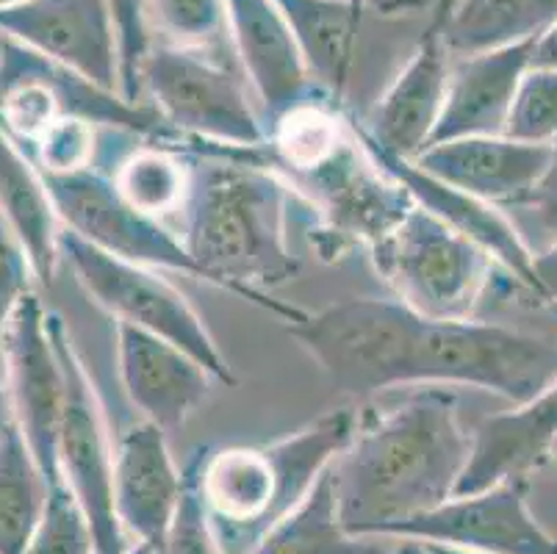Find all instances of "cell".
I'll list each match as a JSON object with an SVG mask.
<instances>
[{
	"label": "cell",
	"mask_w": 557,
	"mask_h": 554,
	"mask_svg": "<svg viewBox=\"0 0 557 554\" xmlns=\"http://www.w3.org/2000/svg\"><path fill=\"white\" fill-rule=\"evenodd\" d=\"M336 394L372 399L417 385H469L513 408L557 383V335L430 319L397 297H349L288 324Z\"/></svg>",
	"instance_id": "6da1fadb"
},
{
	"label": "cell",
	"mask_w": 557,
	"mask_h": 554,
	"mask_svg": "<svg viewBox=\"0 0 557 554\" xmlns=\"http://www.w3.org/2000/svg\"><path fill=\"white\" fill-rule=\"evenodd\" d=\"M295 202V186L270 164L267 150L195 152L191 192L175 233L202 283L295 324L306 308L270 297L300 272L288 233Z\"/></svg>",
	"instance_id": "7a4b0ae2"
},
{
	"label": "cell",
	"mask_w": 557,
	"mask_h": 554,
	"mask_svg": "<svg viewBox=\"0 0 557 554\" xmlns=\"http://www.w3.org/2000/svg\"><path fill=\"white\" fill-rule=\"evenodd\" d=\"M472 457V433L447 385H417L388 408L358 414L356 435L333 464L338 516L352 535L392 527L453 500Z\"/></svg>",
	"instance_id": "3957f363"
},
{
	"label": "cell",
	"mask_w": 557,
	"mask_h": 554,
	"mask_svg": "<svg viewBox=\"0 0 557 554\" xmlns=\"http://www.w3.org/2000/svg\"><path fill=\"white\" fill-rule=\"evenodd\" d=\"M358 414L331 410L267 444L200 446L189 455L220 554H252L356 435Z\"/></svg>",
	"instance_id": "277c9868"
},
{
	"label": "cell",
	"mask_w": 557,
	"mask_h": 554,
	"mask_svg": "<svg viewBox=\"0 0 557 554\" xmlns=\"http://www.w3.org/2000/svg\"><path fill=\"white\" fill-rule=\"evenodd\" d=\"M369 258L399 303L444 322L478 319L499 267L478 242L419 206L369 250Z\"/></svg>",
	"instance_id": "5b68a950"
},
{
	"label": "cell",
	"mask_w": 557,
	"mask_h": 554,
	"mask_svg": "<svg viewBox=\"0 0 557 554\" xmlns=\"http://www.w3.org/2000/svg\"><path fill=\"white\" fill-rule=\"evenodd\" d=\"M141 91L191 150H267V125L216 50L153 42L141 61Z\"/></svg>",
	"instance_id": "8992f818"
},
{
	"label": "cell",
	"mask_w": 557,
	"mask_h": 554,
	"mask_svg": "<svg viewBox=\"0 0 557 554\" xmlns=\"http://www.w3.org/2000/svg\"><path fill=\"white\" fill-rule=\"evenodd\" d=\"M62 116H84L98 128L184 145L150 103H128L73 70L0 34V125L28 150Z\"/></svg>",
	"instance_id": "52a82bcc"
},
{
	"label": "cell",
	"mask_w": 557,
	"mask_h": 554,
	"mask_svg": "<svg viewBox=\"0 0 557 554\" xmlns=\"http://www.w3.org/2000/svg\"><path fill=\"white\" fill-rule=\"evenodd\" d=\"M59 256L73 269L86 297L100 305L114 322L159 335L200 360L216 383L236 385V374L216 347L206 319L178 288L161 278L159 269L109 256L64 227L59 233Z\"/></svg>",
	"instance_id": "ba28073f"
},
{
	"label": "cell",
	"mask_w": 557,
	"mask_h": 554,
	"mask_svg": "<svg viewBox=\"0 0 557 554\" xmlns=\"http://www.w3.org/2000/svg\"><path fill=\"white\" fill-rule=\"evenodd\" d=\"M50 335L64 372V408L59 424V475L86 527L95 554H128L136 543L120 527L114 507V433H109L103 405L75 349L62 313H48Z\"/></svg>",
	"instance_id": "9c48e42d"
},
{
	"label": "cell",
	"mask_w": 557,
	"mask_h": 554,
	"mask_svg": "<svg viewBox=\"0 0 557 554\" xmlns=\"http://www.w3.org/2000/svg\"><path fill=\"white\" fill-rule=\"evenodd\" d=\"M302 208L313 217V244L325 258H338L349 247H377L417 206L397 177L388 175L367 152L356 134L317 170L292 177Z\"/></svg>",
	"instance_id": "30bf717a"
},
{
	"label": "cell",
	"mask_w": 557,
	"mask_h": 554,
	"mask_svg": "<svg viewBox=\"0 0 557 554\" xmlns=\"http://www.w3.org/2000/svg\"><path fill=\"white\" fill-rule=\"evenodd\" d=\"M55 217L98 250L150 269H170L202 281L200 269L170 225L136 211L114 189L109 172L92 167L70 175H42Z\"/></svg>",
	"instance_id": "8fae6325"
},
{
	"label": "cell",
	"mask_w": 557,
	"mask_h": 554,
	"mask_svg": "<svg viewBox=\"0 0 557 554\" xmlns=\"http://www.w3.org/2000/svg\"><path fill=\"white\" fill-rule=\"evenodd\" d=\"M50 308L37 294H28L17 305L7 338L0 374L12 399L14 424L25 444L32 446L50 485H59V424L64 408V372L55 353L48 324Z\"/></svg>",
	"instance_id": "7c38bea8"
},
{
	"label": "cell",
	"mask_w": 557,
	"mask_h": 554,
	"mask_svg": "<svg viewBox=\"0 0 557 554\" xmlns=\"http://www.w3.org/2000/svg\"><path fill=\"white\" fill-rule=\"evenodd\" d=\"M386 538L474 554H557V538L539 525L527 505V480H508L474 494L453 496L392 527Z\"/></svg>",
	"instance_id": "4fadbf2b"
},
{
	"label": "cell",
	"mask_w": 557,
	"mask_h": 554,
	"mask_svg": "<svg viewBox=\"0 0 557 554\" xmlns=\"http://www.w3.org/2000/svg\"><path fill=\"white\" fill-rule=\"evenodd\" d=\"M0 34L100 89L120 91V39L109 0H25L0 9Z\"/></svg>",
	"instance_id": "5bb4252c"
},
{
	"label": "cell",
	"mask_w": 557,
	"mask_h": 554,
	"mask_svg": "<svg viewBox=\"0 0 557 554\" xmlns=\"http://www.w3.org/2000/svg\"><path fill=\"white\" fill-rule=\"evenodd\" d=\"M453 61L455 56L444 39V9L435 7L408 64L394 75L372 116L361 122L363 134L380 150L399 159L413 161L422 156L442 120Z\"/></svg>",
	"instance_id": "9a60e30c"
},
{
	"label": "cell",
	"mask_w": 557,
	"mask_h": 554,
	"mask_svg": "<svg viewBox=\"0 0 557 554\" xmlns=\"http://www.w3.org/2000/svg\"><path fill=\"white\" fill-rule=\"evenodd\" d=\"M116 378L141 419L166 435L186 424L214 389V374L159 335L116 322Z\"/></svg>",
	"instance_id": "2e32d148"
},
{
	"label": "cell",
	"mask_w": 557,
	"mask_h": 554,
	"mask_svg": "<svg viewBox=\"0 0 557 554\" xmlns=\"http://www.w3.org/2000/svg\"><path fill=\"white\" fill-rule=\"evenodd\" d=\"M356 134L361 139V145L367 147V152L377 161L383 170L392 177H397L405 186L413 202L424 211H430L433 217H438L442 222H447L449 227H455L458 233L469 236L472 242H478L483 250H488L494 256V261L505 269V272L513 278L516 283L533 294L539 303L549 305L541 294L539 278H535V250L521 236V227L510 220L503 208L491 206V202L478 200V197L466 195V192L455 189L449 183L438 181L430 172H424L422 167H417L413 161L399 159L392 152L380 150L367 134H363L361 122H356Z\"/></svg>",
	"instance_id": "e0dca14e"
},
{
	"label": "cell",
	"mask_w": 557,
	"mask_h": 554,
	"mask_svg": "<svg viewBox=\"0 0 557 554\" xmlns=\"http://www.w3.org/2000/svg\"><path fill=\"white\" fill-rule=\"evenodd\" d=\"M181 491L184 475L161 427L139 416L114 435V507L131 543L159 552Z\"/></svg>",
	"instance_id": "ac0fdd59"
},
{
	"label": "cell",
	"mask_w": 557,
	"mask_h": 554,
	"mask_svg": "<svg viewBox=\"0 0 557 554\" xmlns=\"http://www.w3.org/2000/svg\"><path fill=\"white\" fill-rule=\"evenodd\" d=\"M227 34L263 109V125L325 91L308 73L275 0H225Z\"/></svg>",
	"instance_id": "d6986e66"
},
{
	"label": "cell",
	"mask_w": 557,
	"mask_h": 554,
	"mask_svg": "<svg viewBox=\"0 0 557 554\" xmlns=\"http://www.w3.org/2000/svg\"><path fill=\"white\" fill-rule=\"evenodd\" d=\"M552 145H530L510 136H469L430 145L413 164L438 181L496 208H519L539 189Z\"/></svg>",
	"instance_id": "ffe728a7"
},
{
	"label": "cell",
	"mask_w": 557,
	"mask_h": 554,
	"mask_svg": "<svg viewBox=\"0 0 557 554\" xmlns=\"http://www.w3.org/2000/svg\"><path fill=\"white\" fill-rule=\"evenodd\" d=\"M535 39L455 56L442 120L430 145L469 136H503L521 78L530 70Z\"/></svg>",
	"instance_id": "44dd1931"
},
{
	"label": "cell",
	"mask_w": 557,
	"mask_h": 554,
	"mask_svg": "<svg viewBox=\"0 0 557 554\" xmlns=\"http://www.w3.org/2000/svg\"><path fill=\"white\" fill-rule=\"evenodd\" d=\"M557 441V383L508 414H496L472 430V457L458 482L460 494L508 480H527V475L546 464Z\"/></svg>",
	"instance_id": "7402d4cb"
},
{
	"label": "cell",
	"mask_w": 557,
	"mask_h": 554,
	"mask_svg": "<svg viewBox=\"0 0 557 554\" xmlns=\"http://www.w3.org/2000/svg\"><path fill=\"white\" fill-rule=\"evenodd\" d=\"M300 48L308 73L342 106L356 67L367 0H275Z\"/></svg>",
	"instance_id": "603a6c76"
},
{
	"label": "cell",
	"mask_w": 557,
	"mask_h": 554,
	"mask_svg": "<svg viewBox=\"0 0 557 554\" xmlns=\"http://www.w3.org/2000/svg\"><path fill=\"white\" fill-rule=\"evenodd\" d=\"M0 213L23 242L39 283H50L59 256L62 222L55 217L48 183L23 145L0 125Z\"/></svg>",
	"instance_id": "cb8c5ba5"
},
{
	"label": "cell",
	"mask_w": 557,
	"mask_h": 554,
	"mask_svg": "<svg viewBox=\"0 0 557 554\" xmlns=\"http://www.w3.org/2000/svg\"><path fill=\"white\" fill-rule=\"evenodd\" d=\"M195 152L159 139H136L109 167L114 189L136 211L148 213L175 231L191 192Z\"/></svg>",
	"instance_id": "d4e9b609"
},
{
	"label": "cell",
	"mask_w": 557,
	"mask_h": 554,
	"mask_svg": "<svg viewBox=\"0 0 557 554\" xmlns=\"http://www.w3.org/2000/svg\"><path fill=\"white\" fill-rule=\"evenodd\" d=\"M438 7L453 56L530 42L557 23V0H453Z\"/></svg>",
	"instance_id": "484cf974"
},
{
	"label": "cell",
	"mask_w": 557,
	"mask_h": 554,
	"mask_svg": "<svg viewBox=\"0 0 557 554\" xmlns=\"http://www.w3.org/2000/svg\"><path fill=\"white\" fill-rule=\"evenodd\" d=\"M394 538L352 535L342 525L333 466L252 554H383Z\"/></svg>",
	"instance_id": "4316f807"
},
{
	"label": "cell",
	"mask_w": 557,
	"mask_h": 554,
	"mask_svg": "<svg viewBox=\"0 0 557 554\" xmlns=\"http://www.w3.org/2000/svg\"><path fill=\"white\" fill-rule=\"evenodd\" d=\"M50 480L12 424L0 439V554H23L50 502Z\"/></svg>",
	"instance_id": "83f0119b"
},
{
	"label": "cell",
	"mask_w": 557,
	"mask_h": 554,
	"mask_svg": "<svg viewBox=\"0 0 557 554\" xmlns=\"http://www.w3.org/2000/svg\"><path fill=\"white\" fill-rule=\"evenodd\" d=\"M148 17L164 34V42L181 48L220 50L231 39L225 0H148Z\"/></svg>",
	"instance_id": "f1b7e54d"
},
{
	"label": "cell",
	"mask_w": 557,
	"mask_h": 554,
	"mask_svg": "<svg viewBox=\"0 0 557 554\" xmlns=\"http://www.w3.org/2000/svg\"><path fill=\"white\" fill-rule=\"evenodd\" d=\"M28 156L42 175L92 170L100 167V128L84 116H62L28 147Z\"/></svg>",
	"instance_id": "f546056e"
},
{
	"label": "cell",
	"mask_w": 557,
	"mask_h": 554,
	"mask_svg": "<svg viewBox=\"0 0 557 554\" xmlns=\"http://www.w3.org/2000/svg\"><path fill=\"white\" fill-rule=\"evenodd\" d=\"M505 136L530 145L557 141V70L530 67L516 91Z\"/></svg>",
	"instance_id": "4dcf8cb0"
},
{
	"label": "cell",
	"mask_w": 557,
	"mask_h": 554,
	"mask_svg": "<svg viewBox=\"0 0 557 554\" xmlns=\"http://www.w3.org/2000/svg\"><path fill=\"white\" fill-rule=\"evenodd\" d=\"M23 554H95L84 513L62 482L50 488L48 513Z\"/></svg>",
	"instance_id": "1f68e13d"
},
{
	"label": "cell",
	"mask_w": 557,
	"mask_h": 554,
	"mask_svg": "<svg viewBox=\"0 0 557 554\" xmlns=\"http://www.w3.org/2000/svg\"><path fill=\"white\" fill-rule=\"evenodd\" d=\"M120 39V95L128 103L141 100V61L148 56V0H109Z\"/></svg>",
	"instance_id": "d6a6232c"
},
{
	"label": "cell",
	"mask_w": 557,
	"mask_h": 554,
	"mask_svg": "<svg viewBox=\"0 0 557 554\" xmlns=\"http://www.w3.org/2000/svg\"><path fill=\"white\" fill-rule=\"evenodd\" d=\"M181 475H184L181 502L175 507V516H172L164 543H161L156 554H220L209 516H206V505H202L200 488H197L195 466H191L189 457L181 466Z\"/></svg>",
	"instance_id": "836d02e7"
},
{
	"label": "cell",
	"mask_w": 557,
	"mask_h": 554,
	"mask_svg": "<svg viewBox=\"0 0 557 554\" xmlns=\"http://www.w3.org/2000/svg\"><path fill=\"white\" fill-rule=\"evenodd\" d=\"M34 274L28 253L7 217L0 213V364H3V338H7L9 322H12L17 305L32 294Z\"/></svg>",
	"instance_id": "e575fe53"
},
{
	"label": "cell",
	"mask_w": 557,
	"mask_h": 554,
	"mask_svg": "<svg viewBox=\"0 0 557 554\" xmlns=\"http://www.w3.org/2000/svg\"><path fill=\"white\" fill-rule=\"evenodd\" d=\"M516 211H524L527 217L535 222V227H539L541 233H546L544 247L557 242V141L552 145L549 167H546L544 181L539 183V189L527 197ZM544 247H541V250H544Z\"/></svg>",
	"instance_id": "d590c367"
},
{
	"label": "cell",
	"mask_w": 557,
	"mask_h": 554,
	"mask_svg": "<svg viewBox=\"0 0 557 554\" xmlns=\"http://www.w3.org/2000/svg\"><path fill=\"white\" fill-rule=\"evenodd\" d=\"M535 278L546 303L557 308V242L535 253Z\"/></svg>",
	"instance_id": "8d00e7d4"
},
{
	"label": "cell",
	"mask_w": 557,
	"mask_h": 554,
	"mask_svg": "<svg viewBox=\"0 0 557 554\" xmlns=\"http://www.w3.org/2000/svg\"><path fill=\"white\" fill-rule=\"evenodd\" d=\"M530 67L557 70V23L535 39L533 56H530Z\"/></svg>",
	"instance_id": "74e56055"
},
{
	"label": "cell",
	"mask_w": 557,
	"mask_h": 554,
	"mask_svg": "<svg viewBox=\"0 0 557 554\" xmlns=\"http://www.w3.org/2000/svg\"><path fill=\"white\" fill-rule=\"evenodd\" d=\"M438 3H453V0H383V12L386 14H403V12H417V9L438 7Z\"/></svg>",
	"instance_id": "f35d334b"
},
{
	"label": "cell",
	"mask_w": 557,
	"mask_h": 554,
	"mask_svg": "<svg viewBox=\"0 0 557 554\" xmlns=\"http://www.w3.org/2000/svg\"><path fill=\"white\" fill-rule=\"evenodd\" d=\"M14 424V414H12V399H9L7 383L0 380V439L7 433L9 427Z\"/></svg>",
	"instance_id": "ab89813d"
},
{
	"label": "cell",
	"mask_w": 557,
	"mask_h": 554,
	"mask_svg": "<svg viewBox=\"0 0 557 554\" xmlns=\"http://www.w3.org/2000/svg\"><path fill=\"white\" fill-rule=\"evenodd\" d=\"M383 554H430L428 546L419 541H405V538H394L392 546L386 549Z\"/></svg>",
	"instance_id": "60d3db41"
},
{
	"label": "cell",
	"mask_w": 557,
	"mask_h": 554,
	"mask_svg": "<svg viewBox=\"0 0 557 554\" xmlns=\"http://www.w3.org/2000/svg\"><path fill=\"white\" fill-rule=\"evenodd\" d=\"M430 554H474V552H460V549H447V546H435V543H424Z\"/></svg>",
	"instance_id": "b9f144b4"
},
{
	"label": "cell",
	"mask_w": 557,
	"mask_h": 554,
	"mask_svg": "<svg viewBox=\"0 0 557 554\" xmlns=\"http://www.w3.org/2000/svg\"><path fill=\"white\" fill-rule=\"evenodd\" d=\"M128 554H156V552H153V549H150V546H145V543H136V546L131 549Z\"/></svg>",
	"instance_id": "7bdbcfd3"
},
{
	"label": "cell",
	"mask_w": 557,
	"mask_h": 554,
	"mask_svg": "<svg viewBox=\"0 0 557 554\" xmlns=\"http://www.w3.org/2000/svg\"><path fill=\"white\" fill-rule=\"evenodd\" d=\"M20 3H25V0H0V9H12L20 7Z\"/></svg>",
	"instance_id": "ee69618b"
},
{
	"label": "cell",
	"mask_w": 557,
	"mask_h": 554,
	"mask_svg": "<svg viewBox=\"0 0 557 554\" xmlns=\"http://www.w3.org/2000/svg\"><path fill=\"white\" fill-rule=\"evenodd\" d=\"M552 457H555V460H557V441H555V446H552Z\"/></svg>",
	"instance_id": "f6af8a7d"
}]
</instances>
